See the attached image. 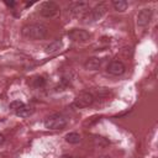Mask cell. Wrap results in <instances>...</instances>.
<instances>
[{"label": "cell", "instance_id": "ba28073f", "mask_svg": "<svg viewBox=\"0 0 158 158\" xmlns=\"http://www.w3.org/2000/svg\"><path fill=\"white\" fill-rule=\"evenodd\" d=\"M125 70H126V67L121 60H111L106 67V72L114 77L122 75L125 73Z\"/></svg>", "mask_w": 158, "mask_h": 158}, {"label": "cell", "instance_id": "4fadbf2b", "mask_svg": "<svg viewBox=\"0 0 158 158\" xmlns=\"http://www.w3.org/2000/svg\"><path fill=\"white\" fill-rule=\"evenodd\" d=\"M64 139H65V142H67V143L77 144V143H79V142H80V135H79V133H77V132H69V133H67V135H65Z\"/></svg>", "mask_w": 158, "mask_h": 158}, {"label": "cell", "instance_id": "7c38bea8", "mask_svg": "<svg viewBox=\"0 0 158 158\" xmlns=\"http://www.w3.org/2000/svg\"><path fill=\"white\" fill-rule=\"evenodd\" d=\"M62 46H63V43H62V41L60 40H56V41H53V42H51L49 44H47L46 46V48H44V52L46 53H56V52H58L60 48H62Z\"/></svg>", "mask_w": 158, "mask_h": 158}, {"label": "cell", "instance_id": "7a4b0ae2", "mask_svg": "<svg viewBox=\"0 0 158 158\" xmlns=\"http://www.w3.org/2000/svg\"><path fill=\"white\" fill-rule=\"evenodd\" d=\"M106 10H107V5L105 2H99L98 5H95L90 11H88L83 16V20H84L85 23L96 22V21H99L106 14Z\"/></svg>", "mask_w": 158, "mask_h": 158}, {"label": "cell", "instance_id": "30bf717a", "mask_svg": "<svg viewBox=\"0 0 158 158\" xmlns=\"http://www.w3.org/2000/svg\"><path fill=\"white\" fill-rule=\"evenodd\" d=\"M100 65H101V59L98 57H90L84 63V67L88 70H96L100 68Z\"/></svg>", "mask_w": 158, "mask_h": 158}, {"label": "cell", "instance_id": "e0dca14e", "mask_svg": "<svg viewBox=\"0 0 158 158\" xmlns=\"http://www.w3.org/2000/svg\"><path fill=\"white\" fill-rule=\"evenodd\" d=\"M4 142H5V136H4L2 133H0V146H1Z\"/></svg>", "mask_w": 158, "mask_h": 158}, {"label": "cell", "instance_id": "2e32d148", "mask_svg": "<svg viewBox=\"0 0 158 158\" xmlns=\"http://www.w3.org/2000/svg\"><path fill=\"white\" fill-rule=\"evenodd\" d=\"M22 105H23V102H22V101H20V100H15V101H12V102L10 104V106H9V107H10L11 110L16 111V110H17L19 107H21Z\"/></svg>", "mask_w": 158, "mask_h": 158}, {"label": "cell", "instance_id": "ac0fdd59", "mask_svg": "<svg viewBox=\"0 0 158 158\" xmlns=\"http://www.w3.org/2000/svg\"><path fill=\"white\" fill-rule=\"evenodd\" d=\"M62 158H73L72 156H67V154H64V156H62Z\"/></svg>", "mask_w": 158, "mask_h": 158}, {"label": "cell", "instance_id": "8992f818", "mask_svg": "<svg viewBox=\"0 0 158 158\" xmlns=\"http://www.w3.org/2000/svg\"><path fill=\"white\" fill-rule=\"evenodd\" d=\"M88 11H89V4L86 1H73L68 5V12L74 17L84 16Z\"/></svg>", "mask_w": 158, "mask_h": 158}, {"label": "cell", "instance_id": "9a60e30c", "mask_svg": "<svg viewBox=\"0 0 158 158\" xmlns=\"http://www.w3.org/2000/svg\"><path fill=\"white\" fill-rule=\"evenodd\" d=\"M44 84H46V80H44L42 77H35V78H32V80H31V85H32L33 88H36V89L44 86Z\"/></svg>", "mask_w": 158, "mask_h": 158}, {"label": "cell", "instance_id": "9c48e42d", "mask_svg": "<svg viewBox=\"0 0 158 158\" xmlns=\"http://www.w3.org/2000/svg\"><path fill=\"white\" fill-rule=\"evenodd\" d=\"M152 16H153L152 9H149V7L142 9V10L137 14V25H138L139 27H146V26L151 22Z\"/></svg>", "mask_w": 158, "mask_h": 158}, {"label": "cell", "instance_id": "3957f363", "mask_svg": "<svg viewBox=\"0 0 158 158\" xmlns=\"http://www.w3.org/2000/svg\"><path fill=\"white\" fill-rule=\"evenodd\" d=\"M67 118L60 114H53L44 118L43 125L48 130H62L67 126Z\"/></svg>", "mask_w": 158, "mask_h": 158}, {"label": "cell", "instance_id": "5bb4252c", "mask_svg": "<svg viewBox=\"0 0 158 158\" xmlns=\"http://www.w3.org/2000/svg\"><path fill=\"white\" fill-rule=\"evenodd\" d=\"M112 6H114V9H115L116 11L122 12V11H125V10L127 9L128 2L125 1V0H114V1H112Z\"/></svg>", "mask_w": 158, "mask_h": 158}, {"label": "cell", "instance_id": "6da1fadb", "mask_svg": "<svg viewBox=\"0 0 158 158\" xmlns=\"http://www.w3.org/2000/svg\"><path fill=\"white\" fill-rule=\"evenodd\" d=\"M21 33L25 38L31 40V41H37V40H43L47 33H48V28L46 25L43 23H27L21 28Z\"/></svg>", "mask_w": 158, "mask_h": 158}, {"label": "cell", "instance_id": "277c9868", "mask_svg": "<svg viewBox=\"0 0 158 158\" xmlns=\"http://www.w3.org/2000/svg\"><path fill=\"white\" fill-rule=\"evenodd\" d=\"M60 11V7L54 1H44L40 6V15L44 19H52L56 17Z\"/></svg>", "mask_w": 158, "mask_h": 158}, {"label": "cell", "instance_id": "8fae6325", "mask_svg": "<svg viewBox=\"0 0 158 158\" xmlns=\"http://www.w3.org/2000/svg\"><path fill=\"white\" fill-rule=\"evenodd\" d=\"M33 111H35V110H33L32 106L23 104L21 107H19V109L15 111V114H16L17 116H20V117H28V116H31V115L33 114Z\"/></svg>", "mask_w": 158, "mask_h": 158}, {"label": "cell", "instance_id": "d6986e66", "mask_svg": "<svg viewBox=\"0 0 158 158\" xmlns=\"http://www.w3.org/2000/svg\"><path fill=\"white\" fill-rule=\"evenodd\" d=\"M101 158H110V157H101Z\"/></svg>", "mask_w": 158, "mask_h": 158}, {"label": "cell", "instance_id": "52a82bcc", "mask_svg": "<svg viewBox=\"0 0 158 158\" xmlns=\"http://www.w3.org/2000/svg\"><path fill=\"white\" fill-rule=\"evenodd\" d=\"M68 38L74 42L84 43L91 38V35H90V32H88L86 30H83V28H72L68 32Z\"/></svg>", "mask_w": 158, "mask_h": 158}, {"label": "cell", "instance_id": "5b68a950", "mask_svg": "<svg viewBox=\"0 0 158 158\" xmlns=\"http://www.w3.org/2000/svg\"><path fill=\"white\" fill-rule=\"evenodd\" d=\"M95 101V96L93 93L90 91H80L75 100H74V106L78 109H84V107H89L94 104Z\"/></svg>", "mask_w": 158, "mask_h": 158}]
</instances>
